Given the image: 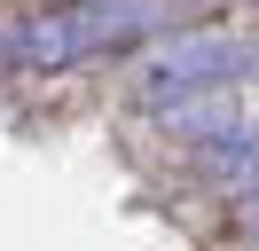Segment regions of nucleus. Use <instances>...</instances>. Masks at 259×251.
Returning <instances> with one entry per match:
<instances>
[{
    "instance_id": "nucleus-2",
    "label": "nucleus",
    "mask_w": 259,
    "mask_h": 251,
    "mask_svg": "<svg viewBox=\"0 0 259 251\" xmlns=\"http://www.w3.org/2000/svg\"><path fill=\"white\" fill-rule=\"evenodd\" d=\"M243 78H259V39H243V31H189V39L157 47L134 87H142L149 110H173V102H196V94H228Z\"/></svg>"
},
{
    "instance_id": "nucleus-1",
    "label": "nucleus",
    "mask_w": 259,
    "mask_h": 251,
    "mask_svg": "<svg viewBox=\"0 0 259 251\" xmlns=\"http://www.w3.org/2000/svg\"><path fill=\"white\" fill-rule=\"evenodd\" d=\"M196 8H212V0H63V8L8 24L0 55L16 71H79V63H102L118 47H142L157 31L189 24Z\"/></svg>"
},
{
    "instance_id": "nucleus-3",
    "label": "nucleus",
    "mask_w": 259,
    "mask_h": 251,
    "mask_svg": "<svg viewBox=\"0 0 259 251\" xmlns=\"http://www.w3.org/2000/svg\"><path fill=\"white\" fill-rule=\"evenodd\" d=\"M204 165L220 173L236 196H259V126H243V134H220V141L204 149Z\"/></svg>"
},
{
    "instance_id": "nucleus-4",
    "label": "nucleus",
    "mask_w": 259,
    "mask_h": 251,
    "mask_svg": "<svg viewBox=\"0 0 259 251\" xmlns=\"http://www.w3.org/2000/svg\"><path fill=\"white\" fill-rule=\"evenodd\" d=\"M243 228H251V235H259V196H243Z\"/></svg>"
}]
</instances>
